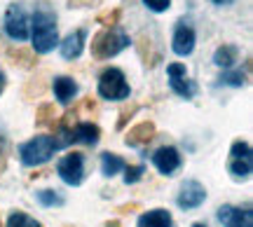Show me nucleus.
<instances>
[{"instance_id": "1", "label": "nucleus", "mask_w": 253, "mask_h": 227, "mask_svg": "<svg viewBox=\"0 0 253 227\" xmlns=\"http://www.w3.org/2000/svg\"><path fill=\"white\" fill-rule=\"evenodd\" d=\"M33 52L36 54H47L59 45V31H56V14L42 2L33 12Z\"/></svg>"}, {"instance_id": "2", "label": "nucleus", "mask_w": 253, "mask_h": 227, "mask_svg": "<svg viewBox=\"0 0 253 227\" xmlns=\"http://www.w3.org/2000/svg\"><path fill=\"white\" fill-rule=\"evenodd\" d=\"M129 47V36L125 31H120L118 26L113 28H101L96 36L91 38V56L96 61H103V59H113L118 56L120 52H125Z\"/></svg>"}, {"instance_id": "3", "label": "nucleus", "mask_w": 253, "mask_h": 227, "mask_svg": "<svg viewBox=\"0 0 253 227\" xmlns=\"http://www.w3.org/2000/svg\"><path fill=\"white\" fill-rule=\"evenodd\" d=\"M129 94H131V87L120 68H106L99 75V96L108 101H125L129 99Z\"/></svg>"}, {"instance_id": "4", "label": "nucleus", "mask_w": 253, "mask_h": 227, "mask_svg": "<svg viewBox=\"0 0 253 227\" xmlns=\"http://www.w3.org/2000/svg\"><path fill=\"white\" fill-rule=\"evenodd\" d=\"M54 150L56 148L52 136H36L19 148V159L26 166H40L54 154Z\"/></svg>"}, {"instance_id": "5", "label": "nucleus", "mask_w": 253, "mask_h": 227, "mask_svg": "<svg viewBox=\"0 0 253 227\" xmlns=\"http://www.w3.org/2000/svg\"><path fill=\"white\" fill-rule=\"evenodd\" d=\"M5 33L17 42H24L28 38V14L19 2H12L5 12Z\"/></svg>"}, {"instance_id": "6", "label": "nucleus", "mask_w": 253, "mask_h": 227, "mask_svg": "<svg viewBox=\"0 0 253 227\" xmlns=\"http://www.w3.org/2000/svg\"><path fill=\"white\" fill-rule=\"evenodd\" d=\"M56 173L61 176V181L66 185H80L82 178H84V157L82 152H68L66 157L59 159L56 164Z\"/></svg>"}, {"instance_id": "7", "label": "nucleus", "mask_w": 253, "mask_h": 227, "mask_svg": "<svg viewBox=\"0 0 253 227\" xmlns=\"http://www.w3.org/2000/svg\"><path fill=\"white\" fill-rule=\"evenodd\" d=\"M167 73H169V84L171 89L183 96V99H192L197 94V84L188 77V71L183 64H169L167 66Z\"/></svg>"}, {"instance_id": "8", "label": "nucleus", "mask_w": 253, "mask_h": 227, "mask_svg": "<svg viewBox=\"0 0 253 227\" xmlns=\"http://www.w3.org/2000/svg\"><path fill=\"white\" fill-rule=\"evenodd\" d=\"M204 199H207L204 185L199 181H185L181 185V192H178V199L176 201H178V206L183 211H192V209H197V206H202Z\"/></svg>"}, {"instance_id": "9", "label": "nucleus", "mask_w": 253, "mask_h": 227, "mask_svg": "<svg viewBox=\"0 0 253 227\" xmlns=\"http://www.w3.org/2000/svg\"><path fill=\"white\" fill-rule=\"evenodd\" d=\"M195 42H197L195 28L188 26L185 21H178V24H176V31H173V38H171L173 54L190 56V54H192V49H195Z\"/></svg>"}, {"instance_id": "10", "label": "nucleus", "mask_w": 253, "mask_h": 227, "mask_svg": "<svg viewBox=\"0 0 253 227\" xmlns=\"http://www.w3.org/2000/svg\"><path fill=\"white\" fill-rule=\"evenodd\" d=\"M218 220L227 227H253V211L251 206H244V209L220 206L218 209Z\"/></svg>"}, {"instance_id": "11", "label": "nucleus", "mask_w": 253, "mask_h": 227, "mask_svg": "<svg viewBox=\"0 0 253 227\" xmlns=\"http://www.w3.org/2000/svg\"><path fill=\"white\" fill-rule=\"evenodd\" d=\"M153 164L160 173L171 176V173L181 166V152H178L173 146H162L157 152L153 154Z\"/></svg>"}, {"instance_id": "12", "label": "nucleus", "mask_w": 253, "mask_h": 227, "mask_svg": "<svg viewBox=\"0 0 253 227\" xmlns=\"http://www.w3.org/2000/svg\"><path fill=\"white\" fill-rule=\"evenodd\" d=\"M84 38H87V33H84L82 28H78V31L68 33L63 40H59L61 56L66 61H73V59H78V56L82 54V49H84Z\"/></svg>"}, {"instance_id": "13", "label": "nucleus", "mask_w": 253, "mask_h": 227, "mask_svg": "<svg viewBox=\"0 0 253 227\" xmlns=\"http://www.w3.org/2000/svg\"><path fill=\"white\" fill-rule=\"evenodd\" d=\"M155 134H157L155 124L150 122V119H145V122H138L136 127H131L129 131H126L125 143L126 146H145V143H150V141L155 138Z\"/></svg>"}, {"instance_id": "14", "label": "nucleus", "mask_w": 253, "mask_h": 227, "mask_svg": "<svg viewBox=\"0 0 253 227\" xmlns=\"http://www.w3.org/2000/svg\"><path fill=\"white\" fill-rule=\"evenodd\" d=\"M7 59H9V64L19 66V68H24V71H33V68L38 66L36 52H33V49H28V47H9Z\"/></svg>"}, {"instance_id": "15", "label": "nucleus", "mask_w": 253, "mask_h": 227, "mask_svg": "<svg viewBox=\"0 0 253 227\" xmlns=\"http://www.w3.org/2000/svg\"><path fill=\"white\" fill-rule=\"evenodd\" d=\"M52 87H54V96L61 101V103H71V101L75 99V94H78V82L73 80V77H68V75L54 77Z\"/></svg>"}, {"instance_id": "16", "label": "nucleus", "mask_w": 253, "mask_h": 227, "mask_svg": "<svg viewBox=\"0 0 253 227\" xmlns=\"http://www.w3.org/2000/svg\"><path fill=\"white\" fill-rule=\"evenodd\" d=\"M73 138L84 143V146H96L101 138V129L96 124H91V122H78L73 127Z\"/></svg>"}, {"instance_id": "17", "label": "nucleus", "mask_w": 253, "mask_h": 227, "mask_svg": "<svg viewBox=\"0 0 253 227\" xmlns=\"http://www.w3.org/2000/svg\"><path fill=\"white\" fill-rule=\"evenodd\" d=\"M173 220H171V213L167 209H155V211H148L138 218V225L136 227H171Z\"/></svg>"}, {"instance_id": "18", "label": "nucleus", "mask_w": 253, "mask_h": 227, "mask_svg": "<svg viewBox=\"0 0 253 227\" xmlns=\"http://www.w3.org/2000/svg\"><path fill=\"white\" fill-rule=\"evenodd\" d=\"M239 61V49L235 45H220L213 52V64L220 66V68H232V66Z\"/></svg>"}, {"instance_id": "19", "label": "nucleus", "mask_w": 253, "mask_h": 227, "mask_svg": "<svg viewBox=\"0 0 253 227\" xmlns=\"http://www.w3.org/2000/svg\"><path fill=\"white\" fill-rule=\"evenodd\" d=\"M122 169H125V159H122L120 154H115V152H103L101 154V173H103V176L113 178V176L120 173Z\"/></svg>"}, {"instance_id": "20", "label": "nucleus", "mask_w": 253, "mask_h": 227, "mask_svg": "<svg viewBox=\"0 0 253 227\" xmlns=\"http://www.w3.org/2000/svg\"><path fill=\"white\" fill-rule=\"evenodd\" d=\"M56 117H59V113H56L54 103H42V106L36 110V124L38 127H47V124L54 127Z\"/></svg>"}, {"instance_id": "21", "label": "nucleus", "mask_w": 253, "mask_h": 227, "mask_svg": "<svg viewBox=\"0 0 253 227\" xmlns=\"http://www.w3.org/2000/svg\"><path fill=\"white\" fill-rule=\"evenodd\" d=\"M5 227H42V225H40L36 218L26 216L24 211H14V213H9L7 225Z\"/></svg>"}, {"instance_id": "22", "label": "nucleus", "mask_w": 253, "mask_h": 227, "mask_svg": "<svg viewBox=\"0 0 253 227\" xmlns=\"http://www.w3.org/2000/svg\"><path fill=\"white\" fill-rule=\"evenodd\" d=\"M47 89L45 84V77H36V80H28L26 84H24V99L33 101L36 96H42Z\"/></svg>"}, {"instance_id": "23", "label": "nucleus", "mask_w": 253, "mask_h": 227, "mask_svg": "<svg viewBox=\"0 0 253 227\" xmlns=\"http://www.w3.org/2000/svg\"><path fill=\"white\" fill-rule=\"evenodd\" d=\"M120 17H122V9L120 7L106 9V12H101L99 17H96V24H101L103 28H113L120 24Z\"/></svg>"}, {"instance_id": "24", "label": "nucleus", "mask_w": 253, "mask_h": 227, "mask_svg": "<svg viewBox=\"0 0 253 227\" xmlns=\"http://www.w3.org/2000/svg\"><path fill=\"white\" fill-rule=\"evenodd\" d=\"M230 173L235 178H249L251 176V159H232L230 162Z\"/></svg>"}, {"instance_id": "25", "label": "nucleus", "mask_w": 253, "mask_h": 227, "mask_svg": "<svg viewBox=\"0 0 253 227\" xmlns=\"http://www.w3.org/2000/svg\"><path fill=\"white\" fill-rule=\"evenodd\" d=\"M38 201L42 206H63V197L56 190H40L38 192Z\"/></svg>"}, {"instance_id": "26", "label": "nucleus", "mask_w": 253, "mask_h": 227, "mask_svg": "<svg viewBox=\"0 0 253 227\" xmlns=\"http://www.w3.org/2000/svg\"><path fill=\"white\" fill-rule=\"evenodd\" d=\"M220 84H230V87H244L246 84V73L242 71H225L220 75Z\"/></svg>"}, {"instance_id": "27", "label": "nucleus", "mask_w": 253, "mask_h": 227, "mask_svg": "<svg viewBox=\"0 0 253 227\" xmlns=\"http://www.w3.org/2000/svg\"><path fill=\"white\" fill-rule=\"evenodd\" d=\"M230 154L232 159H251V146L246 141H235L230 148Z\"/></svg>"}, {"instance_id": "28", "label": "nucleus", "mask_w": 253, "mask_h": 227, "mask_svg": "<svg viewBox=\"0 0 253 227\" xmlns=\"http://www.w3.org/2000/svg\"><path fill=\"white\" fill-rule=\"evenodd\" d=\"M125 183L126 185H134V183H138L141 178H143V166L141 164H136V166H125Z\"/></svg>"}, {"instance_id": "29", "label": "nucleus", "mask_w": 253, "mask_h": 227, "mask_svg": "<svg viewBox=\"0 0 253 227\" xmlns=\"http://www.w3.org/2000/svg\"><path fill=\"white\" fill-rule=\"evenodd\" d=\"M136 113H138V103H129L126 108L120 110V119H118V129H125V124L129 122V119L134 117Z\"/></svg>"}, {"instance_id": "30", "label": "nucleus", "mask_w": 253, "mask_h": 227, "mask_svg": "<svg viewBox=\"0 0 253 227\" xmlns=\"http://www.w3.org/2000/svg\"><path fill=\"white\" fill-rule=\"evenodd\" d=\"M136 52H138V56H141L145 64H148V54H150V38H148V36H138V38H136Z\"/></svg>"}, {"instance_id": "31", "label": "nucleus", "mask_w": 253, "mask_h": 227, "mask_svg": "<svg viewBox=\"0 0 253 227\" xmlns=\"http://www.w3.org/2000/svg\"><path fill=\"white\" fill-rule=\"evenodd\" d=\"M143 5L150 12H167L171 7V0H143Z\"/></svg>"}, {"instance_id": "32", "label": "nucleus", "mask_w": 253, "mask_h": 227, "mask_svg": "<svg viewBox=\"0 0 253 227\" xmlns=\"http://www.w3.org/2000/svg\"><path fill=\"white\" fill-rule=\"evenodd\" d=\"M94 5H101V0H68V7H71V9L94 7Z\"/></svg>"}, {"instance_id": "33", "label": "nucleus", "mask_w": 253, "mask_h": 227, "mask_svg": "<svg viewBox=\"0 0 253 227\" xmlns=\"http://www.w3.org/2000/svg\"><path fill=\"white\" fill-rule=\"evenodd\" d=\"M94 110H96V101H94V99H84L80 106H78V110H75V113H94Z\"/></svg>"}, {"instance_id": "34", "label": "nucleus", "mask_w": 253, "mask_h": 227, "mask_svg": "<svg viewBox=\"0 0 253 227\" xmlns=\"http://www.w3.org/2000/svg\"><path fill=\"white\" fill-rule=\"evenodd\" d=\"M138 209H141V204H136V201H134V204H125V206H120V213H131V211H138Z\"/></svg>"}, {"instance_id": "35", "label": "nucleus", "mask_w": 253, "mask_h": 227, "mask_svg": "<svg viewBox=\"0 0 253 227\" xmlns=\"http://www.w3.org/2000/svg\"><path fill=\"white\" fill-rule=\"evenodd\" d=\"M5 84H7V80H5V73L0 71V94H2V89H5Z\"/></svg>"}, {"instance_id": "36", "label": "nucleus", "mask_w": 253, "mask_h": 227, "mask_svg": "<svg viewBox=\"0 0 253 227\" xmlns=\"http://www.w3.org/2000/svg\"><path fill=\"white\" fill-rule=\"evenodd\" d=\"M211 2H213V5H232L235 0H211Z\"/></svg>"}, {"instance_id": "37", "label": "nucleus", "mask_w": 253, "mask_h": 227, "mask_svg": "<svg viewBox=\"0 0 253 227\" xmlns=\"http://www.w3.org/2000/svg\"><path fill=\"white\" fill-rule=\"evenodd\" d=\"M192 227H207V225H204V223H195V225H192Z\"/></svg>"}, {"instance_id": "38", "label": "nucleus", "mask_w": 253, "mask_h": 227, "mask_svg": "<svg viewBox=\"0 0 253 227\" xmlns=\"http://www.w3.org/2000/svg\"><path fill=\"white\" fill-rule=\"evenodd\" d=\"M0 227H2V223H0Z\"/></svg>"}, {"instance_id": "39", "label": "nucleus", "mask_w": 253, "mask_h": 227, "mask_svg": "<svg viewBox=\"0 0 253 227\" xmlns=\"http://www.w3.org/2000/svg\"><path fill=\"white\" fill-rule=\"evenodd\" d=\"M66 227H71V225H66Z\"/></svg>"}]
</instances>
